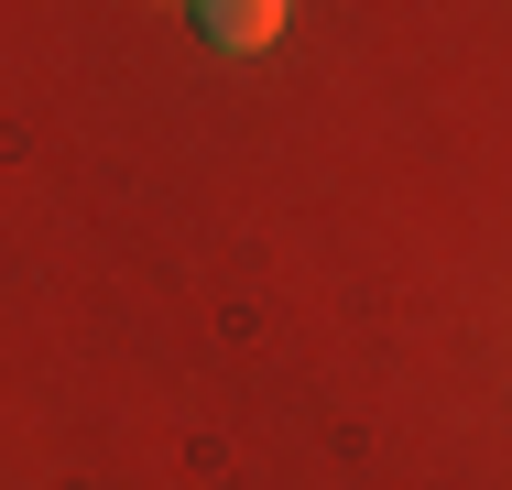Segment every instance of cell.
I'll return each mask as SVG.
<instances>
[{"label": "cell", "mask_w": 512, "mask_h": 490, "mask_svg": "<svg viewBox=\"0 0 512 490\" xmlns=\"http://www.w3.org/2000/svg\"><path fill=\"white\" fill-rule=\"evenodd\" d=\"M197 33L218 55H262V44L284 33V0H197Z\"/></svg>", "instance_id": "1"}]
</instances>
